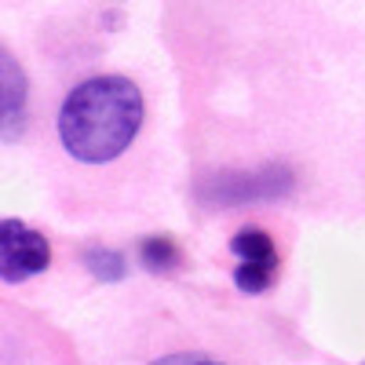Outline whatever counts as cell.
I'll return each mask as SVG.
<instances>
[{"label": "cell", "instance_id": "277c9868", "mask_svg": "<svg viewBox=\"0 0 365 365\" xmlns=\"http://www.w3.org/2000/svg\"><path fill=\"white\" fill-rule=\"evenodd\" d=\"M230 249L241 259L234 270V285L249 296L267 292L274 285V278H278V249H274V237L259 227H245L234 234Z\"/></svg>", "mask_w": 365, "mask_h": 365}, {"label": "cell", "instance_id": "7a4b0ae2", "mask_svg": "<svg viewBox=\"0 0 365 365\" xmlns=\"http://www.w3.org/2000/svg\"><path fill=\"white\" fill-rule=\"evenodd\" d=\"M292 172L285 165H263L256 172H220L197 187L205 205H256L292 194Z\"/></svg>", "mask_w": 365, "mask_h": 365}, {"label": "cell", "instance_id": "6da1fadb", "mask_svg": "<svg viewBox=\"0 0 365 365\" xmlns=\"http://www.w3.org/2000/svg\"><path fill=\"white\" fill-rule=\"evenodd\" d=\"M143 91L128 77H88L58 110V139L81 165H110L135 143L143 128Z\"/></svg>", "mask_w": 365, "mask_h": 365}, {"label": "cell", "instance_id": "3957f363", "mask_svg": "<svg viewBox=\"0 0 365 365\" xmlns=\"http://www.w3.org/2000/svg\"><path fill=\"white\" fill-rule=\"evenodd\" d=\"M51 263L48 237L22 220H0V282L19 285L44 274Z\"/></svg>", "mask_w": 365, "mask_h": 365}, {"label": "cell", "instance_id": "5b68a950", "mask_svg": "<svg viewBox=\"0 0 365 365\" xmlns=\"http://www.w3.org/2000/svg\"><path fill=\"white\" fill-rule=\"evenodd\" d=\"M29 117V81L19 58L0 44V143L19 139Z\"/></svg>", "mask_w": 365, "mask_h": 365}, {"label": "cell", "instance_id": "52a82bcc", "mask_svg": "<svg viewBox=\"0 0 365 365\" xmlns=\"http://www.w3.org/2000/svg\"><path fill=\"white\" fill-rule=\"evenodd\" d=\"M139 263L150 270V274H168L182 263V252L172 237H146L139 245Z\"/></svg>", "mask_w": 365, "mask_h": 365}, {"label": "cell", "instance_id": "ba28073f", "mask_svg": "<svg viewBox=\"0 0 365 365\" xmlns=\"http://www.w3.org/2000/svg\"><path fill=\"white\" fill-rule=\"evenodd\" d=\"M154 365H223L208 354H168V358H158Z\"/></svg>", "mask_w": 365, "mask_h": 365}, {"label": "cell", "instance_id": "8992f818", "mask_svg": "<svg viewBox=\"0 0 365 365\" xmlns=\"http://www.w3.org/2000/svg\"><path fill=\"white\" fill-rule=\"evenodd\" d=\"M84 267L99 282H120L128 274V256L117 249H106V245H91V249H84Z\"/></svg>", "mask_w": 365, "mask_h": 365}]
</instances>
